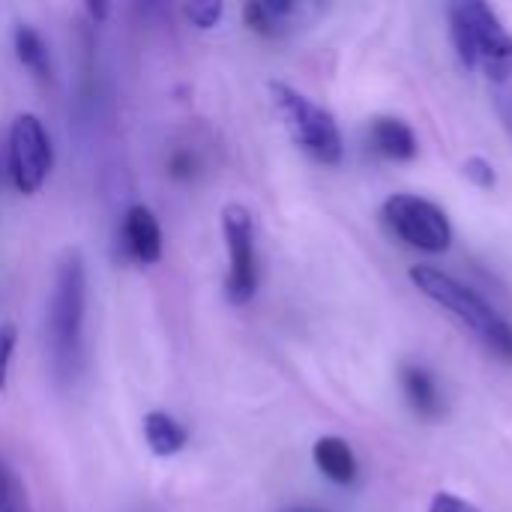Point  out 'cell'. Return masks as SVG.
<instances>
[{
  "label": "cell",
  "mask_w": 512,
  "mask_h": 512,
  "mask_svg": "<svg viewBox=\"0 0 512 512\" xmlns=\"http://www.w3.org/2000/svg\"><path fill=\"white\" fill-rule=\"evenodd\" d=\"M84 324H87V264L81 249H66L54 270L48 315H45V345H48L51 375L63 387L75 384L84 369Z\"/></svg>",
  "instance_id": "cell-1"
},
{
  "label": "cell",
  "mask_w": 512,
  "mask_h": 512,
  "mask_svg": "<svg viewBox=\"0 0 512 512\" xmlns=\"http://www.w3.org/2000/svg\"><path fill=\"white\" fill-rule=\"evenodd\" d=\"M411 282L420 288L423 297L438 303L465 330H471L474 339H480L492 354H498L501 360H512V327L477 291L426 264L411 267Z\"/></svg>",
  "instance_id": "cell-2"
},
{
  "label": "cell",
  "mask_w": 512,
  "mask_h": 512,
  "mask_svg": "<svg viewBox=\"0 0 512 512\" xmlns=\"http://www.w3.org/2000/svg\"><path fill=\"white\" fill-rule=\"evenodd\" d=\"M450 36H453L459 60L468 69H480L492 81H510L512 36L489 3H480V0L453 3Z\"/></svg>",
  "instance_id": "cell-3"
},
{
  "label": "cell",
  "mask_w": 512,
  "mask_h": 512,
  "mask_svg": "<svg viewBox=\"0 0 512 512\" xmlns=\"http://www.w3.org/2000/svg\"><path fill=\"white\" fill-rule=\"evenodd\" d=\"M270 96L273 105L285 123V129L291 132L294 144L318 165H339L345 144H342V132L333 120L330 111H324L321 105H315L309 96H303L297 87L285 84V81H270Z\"/></svg>",
  "instance_id": "cell-4"
},
{
  "label": "cell",
  "mask_w": 512,
  "mask_h": 512,
  "mask_svg": "<svg viewBox=\"0 0 512 512\" xmlns=\"http://www.w3.org/2000/svg\"><path fill=\"white\" fill-rule=\"evenodd\" d=\"M222 234L228 249V276H225V297L231 306H246L258 294L261 267H258V246H255V222L249 207L225 204L222 207Z\"/></svg>",
  "instance_id": "cell-5"
},
{
  "label": "cell",
  "mask_w": 512,
  "mask_h": 512,
  "mask_svg": "<svg viewBox=\"0 0 512 512\" xmlns=\"http://www.w3.org/2000/svg\"><path fill=\"white\" fill-rule=\"evenodd\" d=\"M54 165L51 138L42 126V120L30 111L18 114L9 126V144H6V171L12 186L21 195H36Z\"/></svg>",
  "instance_id": "cell-6"
},
{
  "label": "cell",
  "mask_w": 512,
  "mask_h": 512,
  "mask_svg": "<svg viewBox=\"0 0 512 512\" xmlns=\"http://www.w3.org/2000/svg\"><path fill=\"white\" fill-rule=\"evenodd\" d=\"M384 222L390 225V231L405 240L408 246L420 249V252H429V255H438V252H447L450 243H453V228H450V219L447 213L420 198V195H393L387 198L384 204Z\"/></svg>",
  "instance_id": "cell-7"
},
{
  "label": "cell",
  "mask_w": 512,
  "mask_h": 512,
  "mask_svg": "<svg viewBox=\"0 0 512 512\" xmlns=\"http://www.w3.org/2000/svg\"><path fill=\"white\" fill-rule=\"evenodd\" d=\"M120 240H123V252L129 261L150 267L162 258V228L159 219L150 207L144 204H132L120 222Z\"/></svg>",
  "instance_id": "cell-8"
},
{
  "label": "cell",
  "mask_w": 512,
  "mask_h": 512,
  "mask_svg": "<svg viewBox=\"0 0 512 512\" xmlns=\"http://www.w3.org/2000/svg\"><path fill=\"white\" fill-rule=\"evenodd\" d=\"M369 144L375 147V153L393 162H408L417 156V135L408 123L396 117H378L369 129Z\"/></svg>",
  "instance_id": "cell-9"
},
{
  "label": "cell",
  "mask_w": 512,
  "mask_h": 512,
  "mask_svg": "<svg viewBox=\"0 0 512 512\" xmlns=\"http://www.w3.org/2000/svg\"><path fill=\"white\" fill-rule=\"evenodd\" d=\"M144 441L150 447L153 456L159 459H168V456H177L186 444H189V432L180 420H174L171 414L165 411H150L144 417Z\"/></svg>",
  "instance_id": "cell-10"
},
{
  "label": "cell",
  "mask_w": 512,
  "mask_h": 512,
  "mask_svg": "<svg viewBox=\"0 0 512 512\" xmlns=\"http://www.w3.org/2000/svg\"><path fill=\"white\" fill-rule=\"evenodd\" d=\"M315 465L318 471L333 480L336 486H351L357 480V459H354V450L342 441V438H321L315 444Z\"/></svg>",
  "instance_id": "cell-11"
},
{
  "label": "cell",
  "mask_w": 512,
  "mask_h": 512,
  "mask_svg": "<svg viewBox=\"0 0 512 512\" xmlns=\"http://www.w3.org/2000/svg\"><path fill=\"white\" fill-rule=\"evenodd\" d=\"M12 45H15V57L18 63L36 78V81H48L51 78V51H48V42L45 36L30 27V24H15V33H12Z\"/></svg>",
  "instance_id": "cell-12"
},
{
  "label": "cell",
  "mask_w": 512,
  "mask_h": 512,
  "mask_svg": "<svg viewBox=\"0 0 512 512\" xmlns=\"http://www.w3.org/2000/svg\"><path fill=\"white\" fill-rule=\"evenodd\" d=\"M294 12H297V3H291V0H255V3L243 6L246 24L267 39L282 36L291 24Z\"/></svg>",
  "instance_id": "cell-13"
},
{
  "label": "cell",
  "mask_w": 512,
  "mask_h": 512,
  "mask_svg": "<svg viewBox=\"0 0 512 512\" xmlns=\"http://www.w3.org/2000/svg\"><path fill=\"white\" fill-rule=\"evenodd\" d=\"M402 390L411 402V408L420 417H438L441 414V396H438V384L432 381V375L420 366H405L402 369Z\"/></svg>",
  "instance_id": "cell-14"
},
{
  "label": "cell",
  "mask_w": 512,
  "mask_h": 512,
  "mask_svg": "<svg viewBox=\"0 0 512 512\" xmlns=\"http://www.w3.org/2000/svg\"><path fill=\"white\" fill-rule=\"evenodd\" d=\"M0 512H30L21 477L3 462H0Z\"/></svg>",
  "instance_id": "cell-15"
},
{
  "label": "cell",
  "mask_w": 512,
  "mask_h": 512,
  "mask_svg": "<svg viewBox=\"0 0 512 512\" xmlns=\"http://www.w3.org/2000/svg\"><path fill=\"white\" fill-rule=\"evenodd\" d=\"M222 12H225V6H222L219 0H198V3H186V6H183L186 21H189V24H195L198 30H210V27H216V24H219V18H222Z\"/></svg>",
  "instance_id": "cell-16"
},
{
  "label": "cell",
  "mask_w": 512,
  "mask_h": 512,
  "mask_svg": "<svg viewBox=\"0 0 512 512\" xmlns=\"http://www.w3.org/2000/svg\"><path fill=\"white\" fill-rule=\"evenodd\" d=\"M15 342H18L15 324H0V393L6 390V381H9V366H12Z\"/></svg>",
  "instance_id": "cell-17"
},
{
  "label": "cell",
  "mask_w": 512,
  "mask_h": 512,
  "mask_svg": "<svg viewBox=\"0 0 512 512\" xmlns=\"http://www.w3.org/2000/svg\"><path fill=\"white\" fill-rule=\"evenodd\" d=\"M465 174L477 183V186H483V189H492L495 186V168H492V162H486L483 156H471L468 162H465Z\"/></svg>",
  "instance_id": "cell-18"
},
{
  "label": "cell",
  "mask_w": 512,
  "mask_h": 512,
  "mask_svg": "<svg viewBox=\"0 0 512 512\" xmlns=\"http://www.w3.org/2000/svg\"><path fill=\"white\" fill-rule=\"evenodd\" d=\"M429 512H480L474 504H468L465 498H459V495H453V492H438L435 498H432V507Z\"/></svg>",
  "instance_id": "cell-19"
},
{
  "label": "cell",
  "mask_w": 512,
  "mask_h": 512,
  "mask_svg": "<svg viewBox=\"0 0 512 512\" xmlns=\"http://www.w3.org/2000/svg\"><path fill=\"white\" fill-rule=\"evenodd\" d=\"M87 12L99 21V18H105V15H108V6H105V3H87Z\"/></svg>",
  "instance_id": "cell-20"
},
{
  "label": "cell",
  "mask_w": 512,
  "mask_h": 512,
  "mask_svg": "<svg viewBox=\"0 0 512 512\" xmlns=\"http://www.w3.org/2000/svg\"><path fill=\"white\" fill-rule=\"evenodd\" d=\"M504 114H507V123H510V129H512V99H510V105H507V111H504Z\"/></svg>",
  "instance_id": "cell-21"
}]
</instances>
